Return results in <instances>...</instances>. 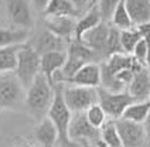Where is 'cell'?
Here are the masks:
<instances>
[{"label": "cell", "mask_w": 150, "mask_h": 147, "mask_svg": "<svg viewBox=\"0 0 150 147\" xmlns=\"http://www.w3.org/2000/svg\"><path fill=\"white\" fill-rule=\"evenodd\" d=\"M99 23H102V18H100V14L98 11V7H96V4H92L91 7L85 11V14L75 21L74 40L79 41L83 34L88 33L93 27H96Z\"/></svg>", "instance_id": "17"}, {"label": "cell", "mask_w": 150, "mask_h": 147, "mask_svg": "<svg viewBox=\"0 0 150 147\" xmlns=\"http://www.w3.org/2000/svg\"><path fill=\"white\" fill-rule=\"evenodd\" d=\"M117 134L122 141V147H140L144 143V129L143 124L129 122L125 119L115 120Z\"/></svg>", "instance_id": "9"}, {"label": "cell", "mask_w": 150, "mask_h": 147, "mask_svg": "<svg viewBox=\"0 0 150 147\" xmlns=\"http://www.w3.org/2000/svg\"><path fill=\"white\" fill-rule=\"evenodd\" d=\"M3 10H4V3H1V1H0V13H1Z\"/></svg>", "instance_id": "32"}, {"label": "cell", "mask_w": 150, "mask_h": 147, "mask_svg": "<svg viewBox=\"0 0 150 147\" xmlns=\"http://www.w3.org/2000/svg\"><path fill=\"white\" fill-rule=\"evenodd\" d=\"M98 92V105H99L106 116H110L112 119H120L126 107L134 103V100L127 90L123 92H109V90L103 89L102 86L96 88Z\"/></svg>", "instance_id": "5"}, {"label": "cell", "mask_w": 150, "mask_h": 147, "mask_svg": "<svg viewBox=\"0 0 150 147\" xmlns=\"http://www.w3.org/2000/svg\"><path fill=\"white\" fill-rule=\"evenodd\" d=\"M109 34V25L106 23H99L96 27H93L88 33H85L81 38V42H83L88 48L92 51L98 52H103L105 54V47H106V40H108Z\"/></svg>", "instance_id": "14"}, {"label": "cell", "mask_w": 150, "mask_h": 147, "mask_svg": "<svg viewBox=\"0 0 150 147\" xmlns=\"http://www.w3.org/2000/svg\"><path fill=\"white\" fill-rule=\"evenodd\" d=\"M74 86H85V88H99L100 85V66L95 62H88L75 74L67 82Z\"/></svg>", "instance_id": "11"}, {"label": "cell", "mask_w": 150, "mask_h": 147, "mask_svg": "<svg viewBox=\"0 0 150 147\" xmlns=\"http://www.w3.org/2000/svg\"><path fill=\"white\" fill-rule=\"evenodd\" d=\"M143 129H144V137L150 144V112L147 114V117H146V120L143 122Z\"/></svg>", "instance_id": "31"}, {"label": "cell", "mask_w": 150, "mask_h": 147, "mask_svg": "<svg viewBox=\"0 0 150 147\" xmlns=\"http://www.w3.org/2000/svg\"><path fill=\"white\" fill-rule=\"evenodd\" d=\"M116 6L117 1H115V0H103V1L96 3V7H98V11H99L100 18L103 23H106L112 18V14H113Z\"/></svg>", "instance_id": "29"}, {"label": "cell", "mask_w": 150, "mask_h": 147, "mask_svg": "<svg viewBox=\"0 0 150 147\" xmlns=\"http://www.w3.org/2000/svg\"><path fill=\"white\" fill-rule=\"evenodd\" d=\"M30 33L27 30H20V28H1L0 27V48L6 47H13V45H20L24 44L28 40Z\"/></svg>", "instance_id": "20"}, {"label": "cell", "mask_w": 150, "mask_h": 147, "mask_svg": "<svg viewBox=\"0 0 150 147\" xmlns=\"http://www.w3.org/2000/svg\"><path fill=\"white\" fill-rule=\"evenodd\" d=\"M127 93L136 102L150 99V71L146 66L134 72L130 83L127 85Z\"/></svg>", "instance_id": "10"}, {"label": "cell", "mask_w": 150, "mask_h": 147, "mask_svg": "<svg viewBox=\"0 0 150 147\" xmlns=\"http://www.w3.org/2000/svg\"><path fill=\"white\" fill-rule=\"evenodd\" d=\"M142 40L140 34L136 28H130V30H123L120 31V45L123 52L127 55H132L134 47L137 45V42Z\"/></svg>", "instance_id": "26"}, {"label": "cell", "mask_w": 150, "mask_h": 147, "mask_svg": "<svg viewBox=\"0 0 150 147\" xmlns=\"http://www.w3.org/2000/svg\"><path fill=\"white\" fill-rule=\"evenodd\" d=\"M40 74V55L31 44H21L17 52V64L14 69L17 79L23 88L27 89Z\"/></svg>", "instance_id": "3"}, {"label": "cell", "mask_w": 150, "mask_h": 147, "mask_svg": "<svg viewBox=\"0 0 150 147\" xmlns=\"http://www.w3.org/2000/svg\"><path fill=\"white\" fill-rule=\"evenodd\" d=\"M69 139L79 143V144H85L88 141L95 143L98 147H105L103 143L100 141V129H95L92 127L89 122L86 120L85 112L81 113H72L71 116V122H69Z\"/></svg>", "instance_id": "6"}, {"label": "cell", "mask_w": 150, "mask_h": 147, "mask_svg": "<svg viewBox=\"0 0 150 147\" xmlns=\"http://www.w3.org/2000/svg\"><path fill=\"white\" fill-rule=\"evenodd\" d=\"M115 54H125L122 45H120V31L115 27H109L108 40H106V47H105V55L106 58Z\"/></svg>", "instance_id": "27"}, {"label": "cell", "mask_w": 150, "mask_h": 147, "mask_svg": "<svg viewBox=\"0 0 150 147\" xmlns=\"http://www.w3.org/2000/svg\"><path fill=\"white\" fill-rule=\"evenodd\" d=\"M21 147H33V146H30V144H23Z\"/></svg>", "instance_id": "33"}, {"label": "cell", "mask_w": 150, "mask_h": 147, "mask_svg": "<svg viewBox=\"0 0 150 147\" xmlns=\"http://www.w3.org/2000/svg\"><path fill=\"white\" fill-rule=\"evenodd\" d=\"M96 55L95 51H92L91 48H88L83 42L78 40H72L68 42L67 45V57H74V58H78L81 59L83 62H93V58Z\"/></svg>", "instance_id": "22"}, {"label": "cell", "mask_w": 150, "mask_h": 147, "mask_svg": "<svg viewBox=\"0 0 150 147\" xmlns=\"http://www.w3.org/2000/svg\"><path fill=\"white\" fill-rule=\"evenodd\" d=\"M52 100H54V86L47 81V78L42 74H40L33 81V83L25 89V109L35 120L41 122L44 117H47Z\"/></svg>", "instance_id": "1"}, {"label": "cell", "mask_w": 150, "mask_h": 147, "mask_svg": "<svg viewBox=\"0 0 150 147\" xmlns=\"http://www.w3.org/2000/svg\"><path fill=\"white\" fill-rule=\"evenodd\" d=\"M67 61V52L65 51H52L40 55V72L47 78V81L52 85V76L54 74L62 69V66Z\"/></svg>", "instance_id": "13"}, {"label": "cell", "mask_w": 150, "mask_h": 147, "mask_svg": "<svg viewBox=\"0 0 150 147\" xmlns=\"http://www.w3.org/2000/svg\"><path fill=\"white\" fill-rule=\"evenodd\" d=\"M100 141L105 147H122L115 120H106L100 127Z\"/></svg>", "instance_id": "24"}, {"label": "cell", "mask_w": 150, "mask_h": 147, "mask_svg": "<svg viewBox=\"0 0 150 147\" xmlns=\"http://www.w3.org/2000/svg\"><path fill=\"white\" fill-rule=\"evenodd\" d=\"M127 14L132 20L133 27L150 23V1L147 0H125Z\"/></svg>", "instance_id": "16"}, {"label": "cell", "mask_w": 150, "mask_h": 147, "mask_svg": "<svg viewBox=\"0 0 150 147\" xmlns=\"http://www.w3.org/2000/svg\"><path fill=\"white\" fill-rule=\"evenodd\" d=\"M20 47H21V44L0 48V74L14 72L17 64V52H18Z\"/></svg>", "instance_id": "23"}, {"label": "cell", "mask_w": 150, "mask_h": 147, "mask_svg": "<svg viewBox=\"0 0 150 147\" xmlns=\"http://www.w3.org/2000/svg\"><path fill=\"white\" fill-rule=\"evenodd\" d=\"M35 140L42 147H54L57 144V129L48 117H44L34 131Z\"/></svg>", "instance_id": "18"}, {"label": "cell", "mask_w": 150, "mask_h": 147, "mask_svg": "<svg viewBox=\"0 0 150 147\" xmlns=\"http://www.w3.org/2000/svg\"><path fill=\"white\" fill-rule=\"evenodd\" d=\"M146 55H147V44H146L144 40H140L137 42V45L134 47L133 52H132V57L142 66H144V64H146Z\"/></svg>", "instance_id": "30"}, {"label": "cell", "mask_w": 150, "mask_h": 147, "mask_svg": "<svg viewBox=\"0 0 150 147\" xmlns=\"http://www.w3.org/2000/svg\"><path fill=\"white\" fill-rule=\"evenodd\" d=\"M67 45L68 42L65 40H62L45 30V31L40 33V35H37V40H35L33 48L37 51L38 55H42V54L52 52V51H65L67 52Z\"/></svg>", "instance_id": "15"}, {"label": "cell", "mask_w": 150, "mask_h": 147, "mask_svg": "<svg viewBox=\"0 0 150 147\" xmlns=\"http://www.w3.org/2000/svg\"><path fill=\"white\" fill-rule=\"evenodd\" d=\"M45 27H47V31L69 42L75 33V20L72 17L65 16H47Z\"/></svg>", "instance_id": "12"}, {"label": "cell", "mask_w": 150, "mask_h": 147, "mask_svg": "<svg viewBox=\"0 0 150 147\" xmlns=\"http://www.w3.org/2000/svg\"><path fill=\"white\" fill-rule=\"evenodd\" d=\"M24 99V88L14 72L0 74V109H14Z\"/></svg>", "instance_id": "7"}, {"label": "cell", "mask_w": 150, "mask_h": 147, "mask_svg": "<svg viewBox=\"0 0 150 147\" xmlns=\"http://www.w3.org/2000/svg\"><path fill=\"white\" fill-rule=\"evenodd\" d=\"M62 83H58L54 86V100L51 105L47 117L54 123L57 129V144L58 147H83L79 143H75L69 139V122L72 113L68 110L67 105L62 98Z\"/></svg>", "instance_id": "2"}, {"label": "cell", "mask_w": 150, "mask_h": 147, "mask_svg": "<svg viewBox=\"0 0 150 147\" xmlns=\"http://www.w3.org/2000/svg\"><path fill=\"white\" fill-rule=\"evenodd\" d=\"M85 116H86V120L89 122V124L95 129H100L103 126V123L106 122V114L98 103L91 106L88 110H85Z\"/></svg>", "instance_id": "28"}, {"label": "cell", "mask_w": 150, "mask_h": 147, "mask_svg": "<svg viewBox=\"0 0 150 147\" xmlns=\"http://www.w3.org/2000/svg\"><path fill=\"white\" fill-rule=\"evenodd\" d=\"M42 13L45 14V17L65 16V17H72V18L79 14L75 3L74 1H69V0H52V1H47Z\"/></svg>", "instance_id": "19"}, {"label": "cell", "mask_w": 150, "mask_h": 147, "mask_svg": "<svg viewBox=\"0 0 150 147\" xmlns=\"http://www.w3.org/2000/svg\"><path fill=\"white\" fill-rule=\"evenodd\" d=\"M112 24L115 28H117L119 31H123V30H130V28H134L133 24H132V20L127 14V10H126L125 6V0H120L117 1V6L112 14V18H110Z\"/></svg>", "instance_id": "25"}, {"label": "cell", "mask_w": 150, "mask_h": 147, "mask_svg": "<svg viewBox=\"0 0 150 147\" xmlns=\"http://www.w3.org/2000/svg\"><path fill=\"white\" fill-rule=\"evenodd\" d=\"M149 112H150V99L143 100V102H134L130 106L126 107V110L123 112L120 119L143 124V122L146 120Z\"/></svg>", "instance_id": "21"}, {"label": "cell", "mask_w": 150, "mask_h": 147, "mask_svg": "<svg viewBox=\"0 0 150 147\" xmlns=\"http://www.w3.org/2000/svg\"><path fill=\"white\" fill-rule=\"evenodd\" d=\"M4 10L7 13L11 24L17 25L20 30H30L34 25L33 4L28 1H7L4 3Z\"/></svg>", "instance_id": "8"}, {"label": "cell", "mask_w": 150, "mask_h": 147, "mask_svg": "<svg viewBox=\"0 0 150 147\" xmlns=\"http://www.w3.org/2000/svg\"><path fill=\"white\" fill-rule=\"evenodd\" d=\"M62 98L71 113H81L98 103V92L95 88L62 86Z\"/></svg>", "instance_id": "4"}]
</instances>
